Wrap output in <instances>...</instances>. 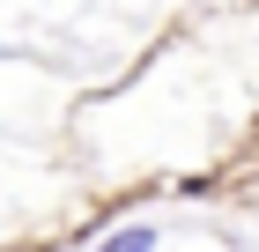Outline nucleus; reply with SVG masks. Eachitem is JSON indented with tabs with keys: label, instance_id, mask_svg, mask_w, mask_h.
I'll return each mask as SVG.
<instances>
[{
	"label": "nucleus",
	"instance_id": "f257e3e1",
	"mask_svg": "<svg viewBox=\"0 0 259 252\" xmlns=\"http://www.w3.org/2000/svg\"><path fill=\"white\" fill-rule=\"evenodd\" d=\"M97 252H156V223H126V230H111Z\"/></svg>",
	"mask_w": 259,
	"mask_h": 252
}]
</instances>
